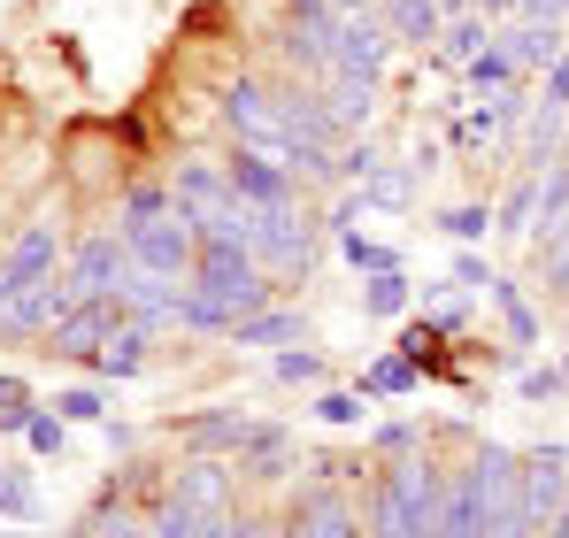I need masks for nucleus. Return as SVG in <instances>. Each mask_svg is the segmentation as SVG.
<instances>
[{"mask_svg": "<svg viewBox=\"0 0 569 538\" xmlns=\"http://www.w3.org/2000/svg\"><path fill=\"white\" fill-rule=\"evenodd\" d=\"M439 516H447V469L431 454H392L370 477V508H362L370 538H439Z\"/></svg>", "mask_w": 569, "mask_h": 538, "instance_id": "obj_1", "label": "nucleus"}, {"mask_svg": "<svg viewBox=\"0 0 569 538\" xmlns=\"http://www.w3.org/2000/svg\"><path fill=\"white\" fill-rule=\"evenodd\" d=\"M192 300L216 308L223 323H247L270 308V269L254 262V247H216L200 239V262H192Z\"/></svg>", "mask_w": 569, "mask_h": 538, "instance_id": "obj_2", "label": "nucleus"}, {"mask_svg": "<svg viewBox=\"0 0 569 538\" xmlns=\"http://www.w3.org/2000/svg\"><path fill=\"white\" fill-rule=\"evenodd\" d=\"M123 239H131V262L147 269V277H192V262H200V223H192L178 200H170L154 223L123 231Z\"/></svg>", "mask_w": 569, "mask_h": 538, "instance_id": "obj_3", "label": "nucleus"}, {"mask_svg": "<svg viewBox=\"0 0 569 538\" xmlns=\"http://www.w3.org/2000/svg\"><path fill=\"white\" fill-rule=\"evenodd\" d=\"M223 123L239 131V147H262V155H292V131H284V100L278 92H262L254 78H239V86H223Z\"/></svg>", "mask_w": 569, "mask_h": 538, "instance_id": "obj_4", "label": "nucleus"}, {"mask_svg": "<svg viewBox=\"0 0 569 538\" xmlns=\"http://www.w3.org/2000/svg\"><path fill=\"white\" fill-rule=\"evenodd\" d=\"M385 54H392V23H385L378 8H355V16L331 23V62H339L331 78H370L378 86Z\"/></svg>", "mask_w": 569, "mask_h": 538, "instance_id": "obj_5", "label": "nucleus"}, {"mask_svg": "<svg viewBox=\"0 0 569 538\" xmlns=\"http://www.w3.org/2000/svg\"><path fill=\"white\" fill-rule=\"evenodd\" d=\"M308 255H316V223H308L292 200L254 216V262L270 269V277H278V269H308Z\"/></svg>", "mask_w": 569, "mask_h": 538, "instance_id": "obj_6", "label": "nucleus"}, {"mask_svg": "<svg viewBox=\"0 0 569 538\" xmlns=\"http://www.w3.org/2000/svg\"><path fill=\"white\" fill-rule=\"evenodd\" d=\"M131 239H116V231H93L78 255H70V285H78V300H100V292H123L131 285Z\"/></svg>", "mask_w": 569, "mask_h": 538, "instance_id": "obj_7", "label": "nucleus"}, {"mask_svg": "<svg viewBox=\"0 0 569 538\" xmlns=\"http://www.w3.org/2000/svg\"><path fill=\"white\" fill-rule=\"evenodd\" d=\"M170 192H178V208H186L192 223H216V216L247 208V200H239V185H231V162H178Z\"/></svg>", "mask_w": 569, "mask_h": 538, "instance_id": "obj_8", "label": "nucleus"}, {"mask_svg": "<svg viewBox=\"0 0 569 538\" xmlns=\"http://www.w3.org/2000/svg\"><path fill=\"white\" fill-rule=\"evenodd\" d=\"M492 524H500V508H492V492H485V477L470 469H455L447 477V516H439V538H492Z\"/></svg>", "mask_w": 569, "mask_h": 538, "instance_id": "obj_9", "label": "nucleus"}, {"mask_svg": "<svg viewBox=\"0 0 569 538\" xmlns=\"http://www.w3.org/2000/svg\"><path fill=\"white\" fill-rule=\"evenodd\" d=\"M292 531H300V538H362V516H355V500L339 492V477H323V485L300 492Z\"/></svg>", "mask_w": 569, "mask_h": 538, "instance_id": "obj_10", "label": "nucleus"}, {"mask_svg": "<svg viewBox=\"0 0 569 538\" xmlns=\"http://www.w3.org/2000/svg\"><path fill=\"white\" fill-rule=\"evenodd\" d=\"M231 185H239L247 208H284L292 200V170H284L278 155H262V147H239L231 155Z\"/></svg>", "mask_w": 569, "mask_h": 538, "instance_id": "obj_11", "label": "nucleus"}, {"mask_svg": "<svg viewBox=\"0 0 569 538\" xmlns=\"http://www.w3.org/2000/svg\"><path fill=\"white\" fill-rule=\"evenodd\" d=\"M562 500H569V454L562 447L523 454V508H531L539 524H555V516H562Z\"/></svg>", "mask_w": 569, "mask_h": 538, "instance_id": "obj_12", "label": "nucleus"}, {"mask_svg": "<svg viewBox=\"0 0 569 538\" xmlns=\"http://www.w3.org/2000/svg\"><path fill=\"white\" fill-rule=\"evenodd\" d=\"M54 269H62V239H54V223H31V231L8 247V300L31 292V285H47Z\"/></svg>", "mask_w": 569, "mask_h": 538, "instance_id": "obj_13", "label": "nucleus"}, {"mask_svg": "<svg viewBox=\"0 0 569 538\" xmlns=\"http://www.w3.org/2000/svg\"><path fill=\"white\" fill-rule=\"evenodd\" d=\"M170 500H186L192 516H231V469H223V461H192Z\"/></svg>", "mask_w": 569, "mask_h": 538, "instance_id": "obj_14", "label": "nucleus"}, {"mask_svg": "<svg viewBox=\"0 0 569 538\" xmlns=\"http://www.w3.org/2000/svg\"><path fill=\"white\" fill-rule=\"evenodd\" d=\"M500 47L516 54V70H555V62L569 54L562 23H516V31H500Z\"/></svg>", "mask_w": 569, "mask_h": 538, "instance_id": "obj_15", "label": "nucleus"}, {"mask_svg": "<svg viewBox=\"0 0 569 538\" xmlns=\"http://www.w3.org/2000/svg\"><path fill=\"white\" fill-rule=\"evenodd\" d=\"M93 369L108 377V385H116V377H139V369H147V323H116L108 347L93 355Z\"/></svg>", "mask_w": 569, "mask_h": 538, "instance_id": "obj_16", "label": "nucleus"}, {"mask_svg": "<svg viewBox=\"0 0 569 538\" xmlns=\"http://www.w3.org/2000/svg\"><path fill=\"white\" fill-rule=\"evenodd\" d=\"M231 339H239V347H300V339H308V323H300L292 308H262V316L231 323Z\"/></svg>", "mask_w": 569, "mask_h": 538, "instance_id": "obj_17", "label": "nucleus"}, {"mask_svg": "<svg viewBox=\"0 0 569 538\" xmlns=\"http://www.w3.org/2000/svg\"><path fill=\"white\" fill-rule=\"evenodd\" d=\"M378 16L392 23V39H416V47L447 31V23H439V0H378Z\"/></svg>", "mask_w": 569, "mask_h": 538, "instance_id": "obj_18", "label": "nucleus"}, {"mask_svg": "<svg viewBox=\"0 0 569 538\" xmlns=\"http://www.w3.org/2000/svg\"><path fill=\"white\" fill-rule=\"evenodd\" d=\"M416 377H423V369H416L408 355H385V361L362 369V385H355V392H362V400H378V392H416Z\"/></svg>", "mask_w": 569, "mask_h": 538, "instance_id": "obj_19", "label": "nucleus"}, {"mask_svg": "<svg viewBox=\"0 0 569 538\" xmlns=\"http://www.w3.org/2000/svg\"><path fill=\"white\" fill-rule=\"evenodd\" d=\"M355 185H362V208H408V192H416L408 170H385V162H378V170H362Z\"/></svg>", "mask_w": 569, "mask_h": 538, "instance_id": "obj_20", "label": "nucleus"}, {"mask_svg": "<svg viewBox=\"0 0 569 538\" xmlns=\"http://www.w3.org/2000/svg\"><path fill=\"white\" fill-rule=\"evenodd\" d=\"M170 200H178L170 185H131V192H123V208H116V223H123V231H139V223H154Z\"/></svg>", "mask_w": 569, "mask_h": 538, "instance_id": "obj_21", "label": "nucleus"}, {"mask_svg": "<svg viewBox=\"0 0 569 538\" xmlns=\"http://www.w3.org/2000/svg\"><path fill=\"white\" fill-rule=\"evenodd\" d=\"M492 308L508 316V331H516V347H539V316L523 308V292H516L508 277H492Z\"/></svg>", "mask_w": 569, "mask_h": 538, "instance_id": "obj_22", "label": "nucleus"}, {"mask_svg": "<svg viewBox=\"0 0 569 538\" xmlns=\"http://www.w3.org/2000/svg\"><path fill=\"white\" fill-rule=\"evenodd\" d=\"M485 47H492V31H485V16H462L455 31H439V54H447V62H477Z\"/></svg>", "mask_w": 569, "mask_h": 538, "instance_id": "obj_23", "label": "nucleus"}, {"mask_svg": "<svg viewBox=\"0 0 569 538\" xmlns=\"http://www.w3.org/2000/svg\"><path fill=\"white\" fill-rule=\"evenodd\" d=\"M316 424H331V431H362V392H316V408H308Z\"/></svg>", "mask_w": 569, "mask_h": 538, "instance_id": "obj_24", "label": "nucleus"}, {"mask_svg": "<svg viewBox=\"0 0 569 538\" xmlns=\"http://www.w3.org/2000/svg\"><path fill=\"white\" fill-rule=\"evenodd\" d=\"M539 269H547V292H562V300H569V216L539 239Z\"/></svg>", "mask_w": 569, "mask_h": 538, "instance_id": "obj_25", "label": "nucleus"}, {"mask_svg": "<svg viewBox=\"0 0 569 538\" xmlns=\"http://www.w3.org/2000/svg\"><path fill=\"white\" fill-rule=\"evenodd\" d=\"M239 431H247V416H192L186 424L192 447H223V454H239Z\"/></svg>", "mask_w": 569, "mask_h": 538, "instance_id": "obj_26", "label": "nucleus"}, {"mask_svg": "<svg viewBox=\"0 0 569 538\" xmlns=\"http://www.w3.org/2000/svg\"><path fill=\"white\" fill-rule=\"evenodd\" d=\"M439 231H447V239H462V247H477V239L492 231V208H485V200H462V208H447V216H439Z\"/></svg>", "mask_w": 569, "mask_h": 538, "instance_id": "obj_27", "label": "nucleus"}, {"mask_svg": "<svg viewBox=\"0 0 569 538\" xmlns=\"http://www.w3.org/2000/svg\"><path fill=\"white\" fill-rule=\"evenodd\" d=\"M362 308H370V316H400V308H408V277H400V269H378V277L362 285Z\"/></svg>", "mask_w": 569, "mask_h": 538, "instance_id": "obj_28", "label": "nucleus"}, {"mask_svg": "<svg viewBox=\"0 0 569 538\" xmlns=\"http://www.w3.org/2000/svg\"><path fill=\"white\" fill-rule=\"evenodd\" d=\"M339 247H347V262L362 269V277H378V269H400V255H392L385 239H362V231H339Z\"/></svg>", "mask_w": 569, "mask_h": 538, "instance_id": "obj_29", "label": "nucleus"}, {"mask_svg": "<svg viewBox=\"0 0 569 538\" xmlns=\"http://www.w3.org/2000/svg\"><path fill=\"white\" fill-rule=\"evenodd\" d=\"M270 369H278V385H323V355H308V339L300 347H278Z\"/></svg>", "mask_w": 569, "mask_h": 538, "instance_id": "obj_30", "label": "nucleus"}, {"mask_svg": "<svg viewBox=\"0 0 569 538\" xmlns=\"http://www.w3.org/2000/svg\"><path fill=\"white\" fill-rule=\"evenodd\" d=\"M54 416H62V424H100V416H108V392L70 385V392H54Z\"/></svg>", "mask_w": 569, "mask_h": 538, "instance_id": "obj_31", "label": "nucleus"}, {"mask_svg": "<svg viewBox=\"0 0 569 538\" xmlns=\"http://www.w3.org/2000/svg\"><path fill=\"white\" fill-rule=\"evenodd\" d=\"M508 78H516V54H508V47L492 39V47H485V54L470 62V86H477V92H500Z\"/></svg>", "mask_w": 569, "mask_h": 538, "instance_id": "obj_32", "label": "nucleus"}, {"mask_svg": "<svg viewBox=\"0 0 569 538\" xmlns=\"http://www.w3.org/2000/svg\"><path fill=\"white\" fill-rule=\"evenodd\" d=\"M531 216H539V178H523L516 192H508V208H500V231L531 239Z\"/></svg>", "mask_w": 569, "mask_h": 538, "instance_id": "obj_33", "label": "nucleus"}, {"mask_svg": "<svg viewBox=\"0 0 569 538\" xmlns=\"http://www.w3.org/2000/svg\"><path fill=\"white\" fill-rule=\"evenodd\" d=\"M39 408H31V392H23V377H0V431H23Z\"/></svg>", "mask_w": 569, "mask_h": 538, "instance_id": "obj_34", "label": "nucleus"}, {"mask_svg": "<svg viewBox=\"0 0 569 538\" xmlns=\"http://www.w3.org/2000/svg\"><path fill=\"white\" fill-rule=\"evenodd\" d=\"M0 516H23V524L39 516V492H31V477H16V469L0 477Z\"/></svg>", "mask_w": 569, "mask_h": 538, "instance_id": "obj_35", "label": "nucleus"}, {"mask_svg": "<svg viewBox=\"0 0 569 538\" xmlns=\"http://www.w3.org/2000/svg\"><path fill=\"white\" fill-rule=\"evenodd\" d=\"M400 355L416 361V369H431V361H439V323H408V331H400Z\"/></svg>", "mask_w": 569, "mask_h": 538, "instance_id": "obj_36", "label": "nucleus"}, {"mask_svg": "<svg viewBox=\"0 0 569 538\" xmlns=\"http://www.w3.org/2000/svg\"><path fill=\"white\" fill-rule=\"evenodd\" d=\"M23 439H31L39 461H62V416H31V424H23Z\"/></svg>", "mask_w": 569, "mask_h": 538, "instance_id": "obj_37", "label": "nucleus"}, {"mask_svg": "<svg viewBox=\"0 0 569 538\" xmlns=\"http://www.w3.org/2000/svg\"><path fill=\"white\" fill-rule=\"evenodd\" d=\"M455 285H462V292H492V262L462 247V255H455Z\"/></svg>", "mask_w": 569, "mask_h": 538, "instance_id": "obj_38", "label": "nucleus"}, {"mask_svg": "<svg viewBox=\"0 0 569 538\" xmlns=\"http://www.w3.org/2000/svg\"><path fill=\"white\" fill-rule=\"evenodd\" d=\"M416 439H423L416 424H378V431H370V447H378V454H416Z\"/></svg>", "mask_w": 569, "mask_h": 538, "instance_id": "obj_39", "label": "nucleus"}, {"mask_svg": "<svg viewBox=\"0 0 569 538\" xmlns=\"http://www.w3.org/2000/svg\"><path fill=\"white\" fill-rule=\"evenodd\" d=\"M562 369H523V400H562Z\"/></svg>", "mask_w": 569, "mask_h": 538, "instance_id": "obj_40", "label": "nucleus"}, {"mask_svg": "<svg viewBox=\"0 0 569 538\" xmlns=\"http://www.w3.org/2000/svg\"><path fill=\"white\" fill-rule=\"evenodd\" d=\"M547 108H569V54L547 70Z\"/></svg>", "mask_w": 569, "mask_h": 538, "instance_id": "obj_41", "label": "nucleus"}, {"mask_svg": "<svg viewBox=\"0 0 569 538\" xmlns=\"http://www.w3.org/2000/svg\"><path fill=\"white\" fill-rule=\"evenodd\" d=\"M547 538H569V500H562V516H555V524H547Z\"/></svg>", "mask_w": 569, "mask_h": 538, "instance_id": "obj_42", "label": "nucleus"}, {"mask_svg": "<svg viewBox=\"0 0 569 538\" xmlns=\"http://www.w3.org/2000/svg\"><path fill=\"white\" fill-rule=\"evenodd\" d=\"M262 538H300V531H292V524H262Z\"/></svg>", "mask_w": 569, "mask_h": 538, "instance_id": "obj_43", "label": "nucleus"}, {"mask_svg": "<svg viewBox=\"0 0 569 538\" xmlns=\"http://www.w3.org/2000/svg\"><path fill=\"white\" fill-rule=\"evenodd\" d=\"M331 8H339V16H355V8H378V0H331Z\"/></svg>", "mask_w": 569, "mask_h": 538, "instance_id": "obj_44", "label": "nucleus"}]
</instances>
